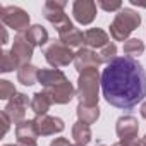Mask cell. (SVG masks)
<instances>
[{
	"instance_id": "cell-6",
	"label": "cell",
	"mask_w": 146,
	"mask_h": 146,
	"mask_svg": "<svg viewBox=\"0 0 146 146\" xmlns=\"http://www.w3.org/2000/svg\"><path fill=\"white\" fill-rule=\"evenodd\" d=\"M0 19H2L4 26L17 31V35L26 33L31 26H29V14L17 7V5H4L0 7Z\"/></svg>"
},
{
	"instance_id": "cell-27",
	"label": "cell",
	"mask_w": 146,
	"mask_h": 146,
	"mask_svg": "<svg viewBox=\"0 0 146 146\" xmlns=\"http://www.w3.org/2000/svg\"><path fill=\"white\" fill-rule=\"evenodd\" d=\"M96 7H100L105 12H119L122 9V2L119 0H113V2H108V0H96Z\"/></svg>"
},
{
	"instance_id": "cell-19",
	"label": "cell",
	"mask_w": 146,
	"mask_h": 146,
	"mask_svg": "<svg viewBox=\"0 0 146 146\" xmlns=\"http://www.w3.org/2000/svg\"><path fill=\"white\" fill-rule=\"evenodd\" d=\"M38 72H40V69L33 64L21 65L17 69V81L23 86H33L35 83H38Z\"/></svg>"
},
{
	"instance_id": "cell-36",
	"label": "cell",
	"mask_w": 146,
	"mask_h": 146,
	"mask_svg": "<svg viewBox=\"0 0 146 146\" xmlns=\"http://www.w3.org/2000/svg\"><path fill=\"white\" fill-rule=\"evenodd\" d=\"M96 146H105V144H96Z\"/></svg>"
},
{
	"instance_id": "cell-29",
	"label": "cell",
	"mask_w": 146,
	"mask_h": 146,
	"mask_svg": "<svg viewBox=\"0 0 146 146\" xmlns=\"http://www.w3.org/2000/svg\"><path fill=\"white\" fill-rule=\"evenodd\" d=\"M50 146H74L69 139H65V137H55L52 143H50Z\"/></svg>"
},
{
	"instance_id": "cell-26",
	"label": "cell",
	"mask_w": 146,
	"mask_h": 146,
	"mask_svg": "<svg viewBox=\"0 0 146 146\" xmlns=\"http://www.w3.org/2000/svg\"><path fill=\"white\" fill-rule=\"evenodd\" d=\"M16 93H17L16 91V86L11 81H7V79L0 81V98H2V100H11Z\"/></svg>"
},
{
	"instance_id": "cell-17",
	"label": "cell",
	"mask_w": 146,
	"mask_h": 146,
	"mask_svg": "<svg viewBox=\"0 0 146 146\" xmlns=\"http://www.w3.org/2000/svg\"><path fill=\"white\" fill-rule=\"evenodd\" d=\"M26 38L28 41L33 45V46H46L48 45V31L41 26V24H33L26 33Z\"/></svg>"
},
{
	"instance_id": "cell-28",
	"label": "cell",
	"mask_w": 146,
	"mask_h": 146,
	"mask_svg": "<svg viewBox=\"0 0 146 146\" xmlns=\"http://www.w3.org/2000/svg\"><path fill=\"white\" fill-rule=\"evenodd\" d=\"M112 146H143V143L134 137V139H125V141H119V143H113Z\"/></svg>"
},
{
	"instance_id": "cell-18",
	"label": "cell",
	"mask_w": 146,
	"mask_h": 146,
	"mask_svg": "<svg viewBox=\"0 0 146 146\" xmlns=\"http://www.w3.org/2000/svg\"><path fill=\"white\" fill-rule=\"evenodd\" d=\"M58 40L67 45L69 48H78L81 45H84V33L78 28H70L64 33H58Z\"/></svg>"
},
{
	"instance_id": "cell-10",
	"label": "cell",
	"mask_w": 146,
	"mask_h": 146,
	"mask_svg": "<svg viewBox=\"0 0 146 146\" xmlns=\"http://www.w3.org/2000/svg\"><path fill=\"white\" fill-rule=\"evenodd\" d=\"M43 91L50 96L52 103H55V105H65L76 96V90H74V86H72L70 81L52 86V88H45Z\"/></svg>"
},
{
	"instance_id": "cell-25",
	"label": "cell",
	"mask_w": 146,
	"mask_h": 146,
	"mask_svg": "<svg viewBox=\"0 0 146 146\" xmlns=\"http://www.w3.org/2000/svg\"><path fill=\"white\" fill-rule=\"evenodd\" d=\"M98 57H100V62L102 64H110L112 60H115L117 58V46H115V43H108L107 46H103L100 52H98Z\"/></svg>"
},
{
	"instance_id": "cell-37",
	"label": "cell",
	"mask_w": 146,
	"mask_h": 146,
	"mask_svg": "<svg viewBox=\"0 0 146 146\" xmlns=\"http://www.w3.org/2000/svg\"><path fill=\"white\" fill-rule=\"evenodd\" d=\"M74 146H81V144H74Z\"/></svg>"
},
{
	"instance_id": "cell-30",
	"label": "cell",
	"mask_w": 146,
	"mask_h": 146,
	"mask_svg": "<svg viewBox=\"0 0 146 146\" xmlns=\"http://www.w3.org/2000/svg\"><path fill=\"white\" fill-rule=\"evenodd\" d=\"M11 124H12V122H11V119H9V117H7V115L2 112V125H4V127H2V136H5V134L9 132V129H11Z\"/></svg>"
},
{
	"instance_id": "cell-11",
	"label": "cell",
	"mask_w": 146,
	"mask_h": 146,
	"mask_svg": "<svg viewBox=\"0 0 146 146\" xmlns=\"http://www.w3.org/2000/svg\"><path fill=\"white\" fill-rule=\"evenodd\" d=\"M38 129L40 136H52V134H58L65 129V124L62 119L58 117H50V115H38L33 119Z\"/></svg>"
},
{
	"instance_id": "cell-5",
	"label": "cell",
	"mask_w": 146,
	"mask_h": 146,
	"mask_svg": "<svg viewBox=\"0 0 146 146\" xmlns=\"http://www.w3.org/2000/svg\"><path fill=\"white\" fill-rule=\"evenodd\" d=\"M43 55H45V60L53 69L65 67L70 62H74V58H76V53L72 52V48H69L67 45H64L60 40L48 41V45L43 46Z\"/></svg>"
},
{
	"instance_id": "cell-32",
	"label": "cell",
	"mask_w": 146,
	"mask_h": 146,
	"mask_svg": "<svg viewBox=\"0 0 146 146\" xmlns=\"http://www.w3.org/2000/svg\"><path fill=\"white\" fill-rule=\"evenodd\" d=\"M0 29H2V41H0V43H2V45H5V43L9 41V36H7V29H5V28H0Z\"/></svg>"
},
{
	"instance_id": "cell-33",
	"label": "cell",
	"mask_w": 146,
	"mask_h": 146,
	"mask_svg": "<svg viewBox=\"0 0 146 146\" xmlns=\"http://www.w3.org/2000/svg\"><path fill=\"white\" fill-rule=\"evenodd\" d=\"M139 112H141V117H143V119H146V100L141 103V108H139Z\"/></svg>"
},
{
	"instance_id": "cell-1",
	"label": "cell",
	"mask_w": 146,
	"mask_h": 146,
	"mask_svg": "<svg viewBox=\"0 0 146 146\" xmlns=\"http://www.w3.org/2000/svg\"><path fill=\"white\" fill-rule=\"evenodd\" d=\"M102 95L120 110H132L146 98V70L132 57L112 60L102 72Z\"/></svg>"
},
{
	"instance_id": "cell-24",
	"label": "cell",
	"mask_w": 146,
	"mask_h": 146,
	"mask_svg": "<svg viewBox=\"0 0 146 146\" xmlns=\"http://www.w3.org/2000/svg\"><path fill=\"white\" fill-rule=\"evenodd\" d=\"M124 53L127 57H139L144 53V43L139 38H129L127 41H124Z\"/></svg>"
},
{
	"instance_id": "cell-16",
	"label": "cell",
	"mask_w": 146,
	"mask_h": 146,
	"mask_svg": "<svg viewBox=\"0 0 146 146\" xmlns=\"http://www.w3.org/2000/svg\"><path fill=\"white\" fill-rule=\"evenodd\" d=\"M76 113H78V120L83 122V124H95L98 119H100V107L98 105H84V103H79L78 108H76Z\"/></svg>"
},
{
	"instance_id": "cell-12",
	"label": "cell",
	"mask_w": 146,
	"mask_h": 146,
	"mask_svg": "<svg viewBox=\"0 0 146 146\" xmlns=\"http://www.w3.org/2000/svg\"><path fill=\"white\" fill-rule=\"evenodd\" d=\"M33 45L28 41L26 35L21 33V35H16L14 36V41H12V48L11 52L17 57V60L21 62V65H26V64H31V58H33Z\"/></svg>"
},
{
	"instance_id": "cell-7",
	"label": "cell",
	"mask_w": 146,
	"mask_h": 146,
	"mask_svg": "<svg viewBox=\"0 0 146 146\" xmlns=\"http://www.w3.org/2000/svg\"><path fill=\"white\" fill-rule=\"evenodd\" d=\"M28 105H31V100L28 98V95H24V93H16L11 100H9V103L5 105V108L2 110L9 119H11V122L12 124H21L23 120H26V108H28Z\"/></svg>"
},
{
	"instance_id": "cell-22",
	"label": "cell",
	"mask_w": 146,
	"mask_h": 146,
	"mask_svg": "<svg viewBox=\"0 0 146 146\" xmlns=\"http://www.w3.org/2000/svg\"><path fill=\"white\" fill-rule=\"evenodd\" d=\"M38 136L40 134H38L35 120H23L21 124L16 125V137L17 139H33V141H36Z\"/></svg>"
},
{
	"instance_id": "cell-15",
	"label": "cell",
	"mask_w": 146,
	"mask_h": 146,
	"mask_svg": "<svg viewBox=\"0 0 146 146\" xmlns=\"http://www.w3.org/2000/svg\"><path fill=\"white\" fill-rule=\"evenodd\" d=\"M110 43V38L107 35V31H103L102 28H91L88 31H84V45L88 48H103Z\"/></svg>"
},
{
	"instance_id": "cell-21",
	"label": "cell",
	"mask_w": 146,
	"mask_h": 146,
	"mask_svg": "<svg viewBox=\"0 0 146 146\" xmlns=\"http://www.w3.org/2000/svg\"><path fill=\"white\" fill-rule=\"evenodd\" d=\"M91 129L88 124H83V122H76L72 125V139H74L76 144H81V146H86L93 137H91Z\"/></svg>"
},
{
	"instance_id": "cell-31",
	"label": "cell",
	"mask_w": 146,
	"mask_h": 146,
	"mask_svg": "<svg viewBox=\"0 0 146 146\" xmlns=\"http://www.w3.org/2000/svg\"><path fill=\"white\" fill-rule=\"evenodd\" d=\"M17 146H38L33 139H17Z\"/></svg>"
},
{
	"instance_id": "cell-8",
	"label": "cell",
	"mask_w": 146,
	"mask_h": 146,
	"mask_svg": "<svg viewBox=\"0 0 146 146\" xmlns=\"http://www.w3.org/2000/svg\"><path fill=\"white\" fill-rule=\"evenodd\" d=\"M72 16L83 26L91 24L96 17V2H93V0H76L72 4Z\"/></svg>"
},
{
	"instance_id": "cell-2",
	"label": "cell",
	"mask_w": 146,
	"mask_h": 146,
	"mask_svg": "<svg viewBox=\"0 0 146 146\" xmlns=\"http://www.w3.org/2000/svg\"><path fill=\"white\" fill-rule=\"evenodd\" d=\"M100 88H102V74L98 72V69H88L81 72L78 78V90H76L79 103L98 105Z\"/></svg>"
},
{
	"instance_id": "cell-14",
	"label": "cell",
	"mask_w": 146,
	"mask_h": 146,
	"mask_svg": "<svg viewBox=\"0 0 146 146\" xmlns=\"http://www.w3.org/2000/svg\"><path fill=\"white\" fill-rule=\"evenodd\" d=\"M67 81H69L67 76L58 69H40V72H38V83L43 86V90L67 83Z\"/></svg>"
},
{
	"instance_id": "cell-23",
	"label": "cell",
	"mask_w": 146,
	"mask_h": 146,
	"mask_svg": "<svg viewBox=\"0 0 146 146\" xmlns=\"http://www.w3.org/2000/svg\"><path fill=\"white\" fill-rule=\"evenodd\" d=\"M19 67H21V62L17 60V57L12 52L9 50L0 52V72L7 74V72H12L14 69H19Z\"/></svg>"
},
{
	"instance_id": "cell-13",
	"label": "cell",
	"mask_w": 146,
	"mask_h": 146,
	"mask_svg": "<svg viewBox=\"0 0 146 146\" xmlns=\"http://www.w3.org/2000/svg\"><path fill=\"white\" fill-rule=\"evenodd\" d=\"M115 132L120 137V141L137 137V132H139V122H137V119L132 117V115L119 117L117 124H115Z\"/></svg>"
},
{
	"instance_id": "cell-4",
	"label": "cell",
	"mask_w": 146,
	"mask_h": 146,
	"mask_svg": "<svg viewBox=\"0 0 146 146\" xmlns=\"http://www.w3.org/2000/svg\"><path fill=\"white\" fill-rule=\"evenodd\" d=\"M67 2L64 0H46L43 5V17L57 29V33H64L70 28H74L69 16L64 12Z\"/></svg>"
},
{
	"instance_id": "cell-3",
	"label": "cell",
	"mask_w": 146,
	"mask_h": 146,
	"mask_svg": "<svg viewBox=\"0 0 146 146\" xmlns=\"http://www.w3.org/2000/svg\"><path fill=\"white\" fill-rule=\"evenodd\" d=\"M141 24V16L129 7H122L110 24V36L115 41H127L129 35Z\"/></svg>"
},
{
	"instance_id": "cell-35",
	"label": "cell",
	"mask_w": 146,
	"mask_h": 146,
	"mask_svg": "<svg viewBox=\"0 0 146 146\" xmlns=\"http://www.w3.org/2000/svg\"><path fill=\"white\" fill-rule=\"evenodd\" d=\"M4 146H17V144H4Z\"/></svg>"
},
{
	"instance_id": "cell-34",
	"label": "cell",
	"mask_w": 146,
	"mask_h": 146,
	"mask_svg": "<svg viewBox=\"0 0 146 146\" xmlns=\"http://www.w3.org/2000/svg\"><path fill=\"white\" fill-rule=\"evenodd\" d=\"M141 143H143V146H146V134H144V137L141 139Z\"/></svg>"
},
{
	"instance_id": "cell-9",
	"label": "cell",
	"mask_w": 146,
	"mask_h": 146,
	"mask_svg": "<svg viewBox=\"0 0 146 146\" xmlns=\"http://www.w3.org/2000/svg\"><path fill=\"white\" fill-rule=\"evenodd\" d=\"M100 57H98V52H95L93 48H88V46H81L78 52H76V58H74V67L76 70L79 72H84L88 69H98L100 67Z\"/></svg>"
},
{
	"instance_id": "cell-20",
	"label": "cell",
	"mask_w": 146,
	"mask_h": 146,
	"mask_svg": "<svg viewBox=\"0 0 146 146\" xmlns=\"http://www.w3.org/2000/svg\"><path fill=\"white\" fill-rule=\"evenodd\" d=\"M29 107H31V110L35 112L36 117H38V115H46V112H48L50 107H52V100H50V96H48L45 91H38V93L33 95Z\"/></svg>"
}]
</instances>
